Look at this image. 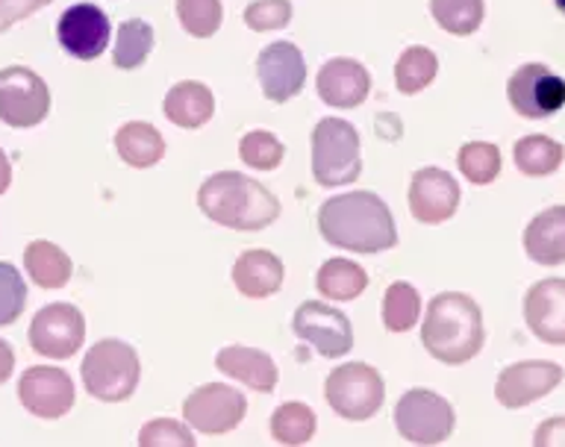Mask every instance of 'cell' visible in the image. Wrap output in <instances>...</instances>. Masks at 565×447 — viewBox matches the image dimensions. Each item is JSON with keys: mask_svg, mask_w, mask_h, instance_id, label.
Segmentation results:
<instances>
[{"mask_svg": "<svg viewBox=\"0 0 565 447\" xmlns=\"http://www.w3.org/2000/svg\"><path fill=\"white\" fill-rule=\"evenodd\" d=\"M318 230L335 247L353 254H377L397 245L392 212L377 194L348 192L318 210Z\"/></svg>", "mask_w": 565, "mask_h": 447, "instance_id": "cell-1", "label": "cell"}, {"mask_svg": "<svg viewBox=\"0 0 565 447\" xmlns=\"http://www.w3.org/2000/svg\"><path fill=\"white\" fill-rule=\"evenodd\" d=\"M424 351L433 360L462 365L483 348V316L475 300L462 291L436 295L427 307L422 327Z\"/></svg>", "mask_w": 565, "mask_h": 447, "instance_id": "cell-2", "label": "cell"}, {"mask_svg": "<svg viewBox=\"0 0 565 447\" xmlns=\"http://www.w3.org/2000/svg\"><path fill=\"white\" fill-rule=\"evenodd\" d=\"M198 206L206 219L230 230H263L280 215V201L265 185L236 171L212 174L198 192Z\"/></svg>", "mask_w": 565, "mask_h": 447, "instance_id": "cell-3", "label": "cell"}, {"mask_svg": "<svg viewBox=\"0 0 565 447\" xmlns=\"http://www.w3.org/2000/svg\"><path fill=\"white\" fill-rule=\"evenodd\" d=\"M79 371H83V383H86L88 395L97 397V401H106V404H118V401H127L136 392L141 365L130 344L106 339V342H97L86 353Z\"/></svg>", "mask_w": 565, "mask_h": 447, "instance_id": "cell-4", "label": "cell"}, {"mask_svg": "<svg viewBox=\"0 0 565 447\" xmlns=\"http://www.w3.org/2000/svg\"><path fill=\"white\" fill-rule=\"evenodd\" d=\"M360 136L342 118H324L312 130V174L321 185H348L360 177Z\"/></svg>", "mask_w": 565, "mask_h": 447, "instance_id": "cell-5", "label": "cell"}, {"mask_svg": "<svg viewBox=\"0 0 565 447\" xmlns=\"http://www.w3.org/2000/svg\"><path fill=\"white\" fill-rule=\"evenodd\" d=\"M327 404L333 406L335 415L348 422H369L377 413L386 397V386L377 371L365 362H351L335 369L324 383Z\"/></svg>", "mask_w": 565, "mask_h": 447, "instance_id": "cell-6", "label": "cell"}, {"mask_svg": "<svg viewBox=\"0 0 565 447\" xmlns=\"http://www.w3.org/2000/svg\"><path fill=\"white\" fill-rule=\"evenodd\" d=\"M395 427L413 445H439L454 433V406L427 389H413L397 401Z\"/></svg>", "mask_w": 565, "mask_h": 447, "instance_id": "cell-7", "label": "cell"}, {"mask_svg": "<svg viewBox=\"0 0 565 447\" xmlns=\"http://www.w3.org/2000/svg\"><path fill=\"white\" fill-rule=\"evenodd\" d=\"M512 109L530 121H545L565 106V79L539 62L521 65L507 86Z\"/></svg>", "mask_w": 565, "mask_h": 447, "instance_id": "cell-8", "label": "cell"}, {"mask_svg": "<svg viewBox=\"0 0 565 447\" xmlns=\"http://www.w3.org/2000/svg\"><path fill=\"white\" fill-rule=\"evenodd\" d=\"M51 109V92L35 71L24 65L0 71V121L9 127H35Z\"/></svg>", "mask_w": 565, "mask_h": 447, "instance_id": "cell-9", "label": "cell"}, {"mask_svg": "<svg viewBox=\"0 0 565 447\" xmlns=\"http://www.w3.org/2000/svg\"><path fill=\"white\" fill-rule=\"evenodd\" d=\"M83 339H86V321L83 312L71 304H51L39 309V316L30 324L33 351L51 360H68L71 353L79 351Z\"/></svg>", "mask_w": 565, "mask_h": 447, "instance_id": "cell-10", "label": "cell"}, {"mask_svg": "<svg viewBox=\"0 0 565 447\" xmlns=\"http://www.w3.org/2000/svg\"><path fill=\"white\" fill-rule=\"evenodd\" d=\"M247 401L242 392H236L233 386H224V383H210V386H201L198 392L185 397L183 415L189 427L201 433H210V436H218V433L233 430L242 418H245Z\"/></svg>", "mask_w": 565, "mask_h": 447, "instance_id": "cell-11", "label": "cell"}, {"mask_svg": "<svg viewBox=\"0 0 565 447\" xmlns=\"http://www.w3.org/2000/svg\"><path fill=\"white\" fill-rule=\"evenodd\" d=\"M291 324H295V333H298L300 342L312 344L327 360L344 356L353 348L351 321L344 318V312L324 307L318 300L300 304Z\"/></svg>", "mask_w": 565, "mask_h": 447, "instance_id": "cell-12", "label": "cell"}, {"mask_svg": "<svg viewBox=\"0 0 565 447\" xmlns=\"http://www.w3.org/2000/svg\"><path fill=\"white\" fill-rule=\"evenodd\" d=\"M256 74H259L265 97L274 104H286L307 83V62L291 42H274L259 53Z\"/></svg>", "mask_w": 565, "mask_h": 447, "instance_id": "cell-13", "label": "cell"}, {"mask_svg": "<svg viewBox=\"0 0 565 447\" xmlns=\"http://www.w3.org/2000/svg\"><path fill=\"white\" fill-rule=\"evenodd\" d=\"M18 397L24 409L39 418H62L74 406V383L62 369L35 365L24 371V377L18 383Z\"/></svg>", "mask_w": 565, "mask_h": 447, "instance_id": "cell-14", "label": "cell"}, {"mask_svg": "<svg viewBox=\"0 0 565 447\" xmlns=\"http://www.w3.org/2000/svg\"><path fill=\"white\" fill-rule=\"evenodd\" d=\"M56 39L71 56L77 60H97L109 44V18L104 9L92 3H77L62 12L56 24Z\"/></svg>", "mask_w": 565, "mask_h": 447, "instance_id": "cell-15", "label": "cell"}, {"mask_svg": "<svg viewBox=\"0 0 565 447\" xmlns=\"http://www.w3.org/2000/svg\"><path fill=\"white\" fill-rule=\"evenodd\" d=\"M559 383H563V369L556 362H519V365L503 369L494 395H498V404L507 409H521L545 397L547 392H554Z\"/></svg>", "mask_w": 565, "mask_h": 447, "instance_id": "cell-16", "label": "cell"}, {"mask_svg": "<svg viewBox=\"0 0 565 447\" xmlns=\"http://www.w3.org/2000/svg\"><path fill=\"white\" fill-rule=\"evenodd\" d=\"M459 206L457 180L441 168H422L415 171L409 185V212L424 224L448 221Z\"/></svg>", "mask_w": 565, "mask_h": 447, "instance_id": "cell-17", "label": "cell"}, {"mask_svg": "<svg viewBox=\"0 0 565 447\" xmlns=\"http://www.w3.org/2000/svg\"><path fill=\"white\" fill-rule=\"evenodd\" d=\"M524 321L542 342L565 344V280L533 283L524 298Z\"/></svg>", "mask_w": 565, "mask_h": 447, "instance_id": "cell-18", "label": "cell"}, {"mask_svg": "<svg viewBox=\"0 0 565 447\" xmlns=\"http://www.w3.org/2000/svg\"><path fill=\"white\" fill-rule=\"evenodd\" d=\"M371 77L360 62L330 60L318 71V95L321 100L339 109H353L369 97Z\"/></svg>", "mask_w": 565, "mask_h": 447, "instance_id": "cell-19", "label": "cell"}, {"mask_svg": "<svg viewBox=\"0 0 565 447\" xmlns=\"http://www.w3.org/2000/svg\"><path fill=\"white\" fill-rule=\"evenodd\" d=\"M215 369L227 377L242 380L245 386L256 389V392H274L277 386V365L268 353L254 351V348H242V344L224 348L215 356Z\"/></svg>", "mask_w": 565, "mask_h": 447, "instance_id": "cell-20", "label": "cell"}, {"mask_svg": "<svg viewBox=\"0 0 565 447\" xmlns=\"http://www.w3.org/2000/svg\"><path fill=\"white\" fill-rule=\"evenodd\" d=\"M524 251L533 263H565V206H551L539 212L524 230Z\"/></svg>", "mask_w": 565, "mask_h": 447, "instance_id": "cell-21", "label": "cell"}, {"mask_svg": "<svg viewBox=\"0 0 565 447\" xmlns=\"http://www.w3.org/2000/svg\"><path fill=\"white\" fill-rule=\"evenodd\" d=\"M233 283L245 298H268L282 286V263L268 251H245L233 265Z\"/></svg>", "mask_w": 565, "mask_h": 447, "instance_id": "cell-22", "label": "cell"}, {"mask_svg": "<svg viewBox=\"0 0 565 447\" xmlns=\"http://www.w3.org/2000/svg\"><path fill=\"white\" fill-rule=\"evenodd\" d=\"M162 109H166L168 121H174L177 127H185V130H194V127H203L212 118L215 97L203 83L185 79V83H177L168 92Z\"/></svg>", "mask_w": 565, "mask_h": 447, "instance_id": "cell-23", "label": "cell"}, {"mask_svg": "<svg viewBox=\"0 0 565 447\" xmlns=\"http://www.w3.org/2000/svg\"><path fill=\"white\" fill-rule=\"evenodd\" d=\"M115 148H118V157L132 168H150L166 157V141L157 127L145 121L124 124L121 130L115 132Z\"/></svg>", "mask_w": 565, "mask_h": 447, "instance_id": "cell-24", "label": "cell"}, {"mask_svg": "<svg viewBox=\"0 0 565 447\" xmlns=\"http://www.w3.org/2000/svg\"><path fill=\"white\" fill-rule=\"evenodd\" d=\"M24 265L30 280L42 289H62L71 280V265L68 254L62 247L51 245V242H30L24 251Z\"/></svg>", "mask_w": 565, "mask_h": 447, "instance_id": "cell-25", "label": "cell"}, {"mask_svg": "<svg viewBox=\"0 0 565 447\" xmlns=\"http://www.w3.org/2000/svg\"><path fill=\"white\" fill-rule=\"evenodd\" d=\"M318 291L330 300L360 298L369 286V274L351 259H330L318 268Z\"/></svg>", "mask_w": 565, "mask_h": 447, "instance_id": "cell-26", "label": "cell"}, {"mask_svg": "<svg viewBox=\"0 0 565 447\" xmlns=\"http://www.w3.org/2000/svg\"><path fill=\"white\" fill-rule=\"evenodd\" d=\"M515 157V166H519L521 174L527 177H545L554 174L559 162H563L565 150L563 145L551 136H524V139L515 145L512 150Z\"/></svg>", "mask_w": 565, "mask_h": 447, "instance_id": "cell-27", "label": "cell"}, {"mask_svg": "<svg viewBox=\"0 0 565 447\" xmlns=\"http://www.w3.org/2000/svg\"><path fill=\"white\" fill-rule=\"evenodd\" d=\"M150 51H153V30H150L148 21L130 18V21H124V24L118 26V39H115L113 51V62L118 68H139V65H145Z\"/></svg>", "mask_w": 565, "mask_h": 447, "instance_id": "cell-28", "label": "cell"}, {"mask_svg": "<svg viewBox=\"0 0 565 447\" xmlns=\"http://www.w3.org/2000/svg\"><path fill=\"white\" fill-rule=\"evenodd\" d=\"M422 316V298L409 283H392L383 298V324L388 333H406Z\"/></svg>", "mask_w": 565, "mask_h": 447, "instance_id": "cell-29", "label": "cell"}, {"mask_svg": "<svg viewBox=\"0 0 565 447\" xmlns=\"http://www.w3.org/2000/svg\"><path fill=\"white\" fill-rule=\"evenodd\" d=\"M436 71H439V60L433 56V51H427L422 44H415V47H409V51L397 60L395 83L404 95H415V92H422V88L430 86L433 77H436Z\"/></svg>", "mask_w": 565, "mask_h": 447, "instance_id": "cell-30", "label": "cell"}, {"mask_svg": "<svg viewBox=\"0 0 565 447\" xmlns=\"http://www.w3.org/2000/svg\"><path fill=\"white\" fill-rule=\"evenodd\" d=\"M430 12L454 35H471L483 24V0H430Z\"/></svg>", "mask_w": 565, "mask_h": 447, "instance_id": "cell-31", "label": "cell"}, {"mask_svg": "<svg viewBox=\"0 0 565 447\" xmlns=\"http://www.w3.org/2000/svg\"><path fill=\"white\" fill-rule=\"evenodd\" d=\"M316 433V413L307 404H282L271 415V436L280 445H303Z\"/></svg>", "mask_w": 565, "mask_h": 447, "instance_id": "cell-32", "label": "cell"}, {"mask_svg": "<svg viewBox=\"0 0 565 447\" xmlns=\"http://www.w3.org/2000/svg\"><path fill=\"white\" fill-rule=\"evenodd\" d=\"M459 171L477 185L492 183L501 174V150L489 141H471L459 150Z\"/></svg>", "mask_w": 565, "mask_h": 447, "instance_id": "cell-33", "label": "cell"}, {"mask_svg": "<svg viewBox=\"0 0 565 447\" xmlns=\"http://www.w3.org/2000/svg\"><path fill=\"white\" fill-rule=\"evenodd\" d=\"M177 15L185 33L210 39L221 26V0H177Z\"/></svg>", "mask_w": 565, "mask_h": 447, "instance_id": "cell-34", "label": "cell"}, {"mask_svg": "<svg viewBox=\"0 0 565 447\" xmlns=\"http://www.w3.org/2000/svg\"><path fill=\"white\" fill-rule=\"evenodd\" d=\"M282 153L286 150H282L280 139L265 130L247 132L245 139L238 141V157H242V162L250 168H259V171H274L282 162Z\"/></svg>", "mask_w": 565, "mask_h": 447, "instance_id": "cell-35", "label": "cell"}, {"mask_svg": "<svg viewBox=\"0 0 565 447\" xmlns=\"http://www.w3.org/2000/svg\"><path fill=\"white\" fill-rule=\"evenodd\" d=\"M26 304V286L15 265L0 263V327L15 324Z\"/></svg>", "mask_w": 565, "mask_h": 447, "instance_id": "cell-36", "label": "cell"}, {"mask_svg": "<svg viewBox=\"0 0 565 447\" xmlns=\"http://www.w3.org/2000/svg\"><path fill=\"white\" fill-rule=\"evenodd\" d=\"M291 18V3L289 0H254L245 9V24L256 33L263 30H280L289 24Z\"/></svg>", "mask_w": 565, "mask_h": 447, "instance_id": "cell-37", "label": "cell"}, {"mask_svg": "<svg viewBox=\"0 0 565 447\" xmlns=\"http://www.w3.org/2000/svg\"><path fill=\"white\" fill-rule=\"evenodd\" d=\"M139 445L145 447H159V445H180V447H192L194 436L185 427H180L177 422H150L145 430L139 433Z\"/></svg>", "mask_w": 565, "mask_h": 447, "instance_id": "cell-38", "label": "cell"}, {"mask_svg": "<svg viewBox=\"0 0 565 447\" xmlns=\"http://www.w3.org/2000/svg\"><path fill=\"white\" fill-rule=\"evenodd\" d=\"M51 0H0V33L9 30V26L21 21V18H30L33 12L44 9Z\"/></svg>", "mask_w": 565, "mask_h": 447, "instance_id": "cell-39", "label": "cell"}, {"mask_svg": "<svg viewBox=\"0 0 565 447\" xmlns=\"http://www.w3.org/2000/svg\"><path fill=\"white\" fill-rule=\"evenodd\" d=\"M536 445H565V418H551L539 424Z\"/></svg>", "mask_w": 565, "mask_h": 447, "instance_id": "cell-40", "label": "cell"}, {"mask_svg": "<svg viewBox=\"0 0 565 447\" xmlns=\"http://www.w3.org/2000/svg\"><path fill=\"white\" fill-rule=\"evenodd\" d=\"M12 369H15V353H12V348H9V342L0 339V383H7Z\"/></svg>", "mask_w": 565, "mask_h": 447, "instance_id": "cell-41", "label": "cell"}, {"mask_svg": "<svg viewBox=\"0 0 565 447\" xmlns=\"http://www.w3.org/2000/svg\"><path fill=\"white\" fill-rule=\"evenodd\" d=\"M9 183H12V166H9V157L0 150V194L7 192Z\"/></svg>", "mask_w": 565, "mask_h": 447, "instance_id": "cell-42", "label": "cell"}, {"mask_svg": "<svg viewBox=\"0 0 565 447\" xmlns=\"http://www.w3.org/2000/svg\"><path fill=\"white\" fill-rule=\"evenodd\" d=\"M554 3H556V9H559V12L565 15V0H554Z\"/></svg>", "mask_w": 565, "mask_h": 447, "instance_id": "cell-43", "label": "cell"}]
</instances>
